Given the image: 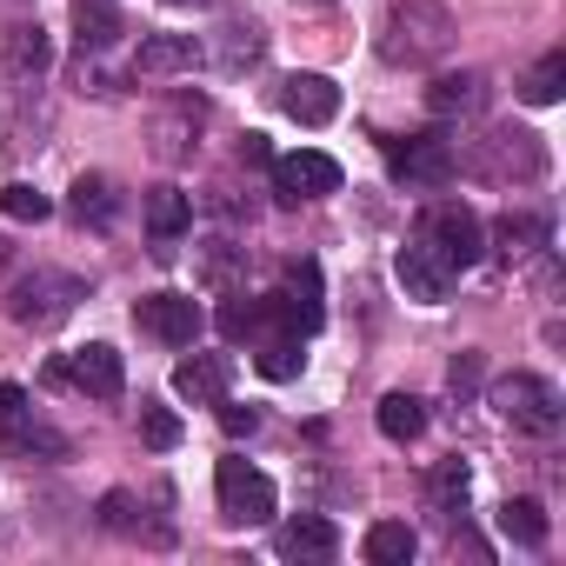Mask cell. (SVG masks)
<instances>
[{
	"instance_id": "cell-33",
	"label": "cell",
	"mask_w": 566,
	"mask_h": 566,
	"mask_svg": "<svg viewBox=\"0 0 566 566\" xmlns=\"http://www.w3.org/2000/svg\"><path fill=\"white\" fill-rule=\"evenodd\" d=\"M8 440H14L21 453H48V460H61V453H67V440H61L54 427H41V420H28V427H21V433H8Z\"/></svg>"
},
{
	"instance_id": "cell-31",
	"label": "cell",
	"mask_w": 566,
	"mask_h": 566,
	"mask_svg": "<svg viewBox=\"0 0 566 566\" xmlns=\"http://www.w3.org/2000/svg\"><path fill=\"white\" fill-rule=\"evenodd\" d=\"M0 213H8V220H48V213H54V200H48L41 187L14 180V187H0Z\"/></svg>"
},
{
	"instance_id": "cell-23",
	"label": "cell",
	"mask_w": 566,
	"mask_h": 566,
	"mask_svg": "<svg viewBox=\"0 0 566 566\" xmlns=\"http://www.w3.org/2000/svg\"><path fill=\"white\" fill-rule=\"evenodd\" d=\"M48 61H54V41H48V28H41V21L8 34V74H14V81H41V74H48Z\"/></svg>"
},
{
	"instance_id": "cell-11",
	"label": "cell",
	"mask_w": 566,
	"mask_h": 566,
	"mask_svg": "<svg viewBox=\"0 0 566 566\" xmlns=\"http://www.w3.org/2000/svg\"><path fill=\"white\" fill-rule=\"evenodd\" d=\"M273 307H280V327L287 334H321V321H327V301H321V266L314 260H294L287 266V287L273 294Z\"/></svg>"
},
{
	"instance_id": "cell-13",
	"label": "cell",
	"mask_w": 566,
	"mask_h": 566,
	"mask_svg": "<svg viewBox=\"0 0 566 566\" xmlns=\"http://www.w3.org/2000/svg\"><path fill=\"white\" fill-rule=\"evenodd\" d=\"M200 61H207V41H193V34H147L140 54H134V74L140 81H167V74H193Z\"/></svg>"
},
{
	"instance_id": "cell-10",
	"label": "cell",
	"mask_w": 566,
	"mask_h": 566,
	"mask_svg": "<svg viewBox=\"0 0 566 566\" xmlns=\"http://www.w3.org/2000/svg\"><path fill=\"white\" fill-rule=\"evenodd\" d=\"M134 327H140V334H154L160 347H193L207 321H200L193 294H147V301L134 307Z\"/></svg>"
},
{
	"instance_id": "cell-2",
	"label": "cell",
	"mask_w": 566,
	"mask_h": 566,
	"mask_svg": "<svg viewBox=\"0 0 566 566\" xmlns=\"http://www.w3.org/2000/svg\"><path fill=\"white\" fill-rule=\"evenodd\" d=\"M81 301H87V280H81V273L34 266V273H21L14 287H8V321H21V327H54V321H67Z\"/></svg>"
},
{
	"instance_id": "cell-5",
	"label": "cell",
	"mask_w": 566,
	"mask_h": 566,
	"mask_svg": "<svg viewBox=\"0 0 566 566\" xmlns=\"http://www.w3.org/2000/svg\"><path fill=\"white\" fill-rule=\"evenodd\" d=\"M266 180H273V200H280V207H301V200L340 193V160H334V154H321V147L273 154V160H266Z\"/></svg>"
},
{
	"instance_id": "cell-28",
	"label": "cell",
	"mask_w": 566,
	"mask_h": 566,
	"mask_svg": "<svg viewBox=\"0 0 566 566\" xmlns=\"http://www.w3.org/2000/svg\"><path fill=\"white\" fill-rule=\"evenodd\" d=\"M260 54H266V34H260L253 21H240V28H220V67H227V74L253 67Z\"/></svg>"
},
{
	"instance_id": "cell-17",
	"label": "cell",
	"mask_w": 566,
	"mask_h": 566,
	"mask_svg": "<svg viewBox=\"0 0 566 566\" xmlns=\"http://www.w3.org/2000/svg\"><path fill=\"white\" fill-rule=\"evenodd\" d=\"M227 380H233V367H227L220 354H187V360L174 367V394L193 400V407H220V400H227Z\"/></svg>"
},
{
	"instance_id": "cell-22",
	"label": "cell",
	"mask_w": 566,
	"mask_h": 566,
	"mask_svg": "<svg viewBox=\"0 0 566 566\" xmlns=\"http://www.w3.org/2000/svg\"><path fill=\"white\" fill-rule=\"evenodd\" d=\"M467 493H473V473H467V460L453 453V460H440L433 473H427V500H433V513L440 520H460L467 513Z\"/></svg>"
},
{
	"instance_id": "cell-27",
	"label": "cell",
	"mask_w": 566,
	"mask_h": 566,
	"mask_svg": "<svg viewBox=\"0 0 566 566\" xmlns=\"http://www.w3.org/2000/svg\"><path fill=\"white\" fill-rule=\"evenodd\" d=\"M253 367H260L266 380H294V374L307 367L301 334H266V340H253Z\"/></svg>"
},
{
	"instance_id": "cell-9",
	"label": "cell",
	"mask_w": 566,
	"mask_h": 566,
	"mask_svg": "<svg viewBox=\"0 0 566 566\" xmlns=\"http://www.w3.org/2000/svg\"><path fill=\"white\" fill-rule=\"evenodd\" d=\"M387 167H394L400 187H447L460 154H453L447 134H413V140H387Z\"/></svg>"
},
{
	"instance_id": "cell-36",
	"label": "cell",
	"mask_w": 566,
	"mask_h": 566,
	"mask_svg": "<svg viewBox=\"0 0 566 566\" xmlns=\"http://www.w3.org/2000/svg\"><path fill=\"white\" fill-rule=\"evenodd\" d=\"M447 380H453V394H473V387H480V354H460Z\"/></svg>"
},
{
	"instance_id": "cell-1",
	"label": "cell",
	"mask_w": 566,
	"mask_h": 566,
	"mask_svg": "<svg viewBox=\"0 0 566 566\" xmlns=\"http://www.w3.org/2000/svg\"><path fill=\"white\" fill-rule=\"evenodd\" d=\"M453 34H460V28H453V14L440 8V0H394L380 54H387V61L420 67V61H440V54L453 48Z\"/></svg>"
},
{
	"instance_id": "cell-25",
	"label": "cell",
	"mask_w": 566,
	"mask_h": 566,
	"mask_svg": "<svg viewBox=\"0 0 566 566\" xmlns=\"http://www.w3.org/2000/svg\"><path fill=\"white\" fill-rule=\"evenodd\" d=\"M413 553H420V533L407 520H374L367 526V559L374 566H407Z\"/></svg>"
},
{
	"instance_id": "cell-18",
	"label": "cell",
	"mask_w": 566,
	"mask_h": 566,
	"mask_svg": "<svg viewBox=\"0 0 566 566\" xmlns=\"http://www.w3.org/2000/svg\"><path fill=\"white\" fill-rule=\"evenodd\" d=\"M427 107H433L440 120H453V114H480V107H486V74H480V67H467V74H440V81L427 87Z\"/></svg>"
},
{
	"instance_id": "cell-20",
	"label": "cell",
	"mask_w": 566,
	"mask_h": 566,
	"mask_svg": "<svg viewBox=\"0 0 566 566\" xmlns=\"http://www.w3.org/2000/svg\"><path fill=\"white\" fill-rule=\"evenodd\" d=\"M67 213H74L81 227H114V213H120V187H114L107 174H81L74 193H67Z\"/></svg>"
},
{
	"instance_id": "cell-34",
	"label": "cell",
	"mask_w": 566,
	"mask_h": 566,
	"mask_svg": "<svg viewBox=\"0 0 566 566\" xmlns=\"http://www.w3.org/2000/svg\"><path fill=\"white\" fill-rule=\"evenodd\" d=\"M101 526H107V533H140V506H134V493H107V500H101Z\"/></svg>"
},
{
	"instance_id": "cell-32",
	"label": "cell",
	"mask_w": 566,
	"mask_h": 566,
	"mask_svg": "<svg viewBox=\"0 0 566 566\" xmlns=\"http://www.w3.org/2000/svg\"><path fill=\"white\" fill-rule=\"evenodd\" d=\"M233 266H247V247H233V240H213V253L200 260L207 287H227V280H233Z\"/></svg>"
},
{
	"instance_id": "cell-8",
	"label": "cell",
	"mask_w": 566,
	"mask_h": 566,
	"mask_svg": "<svg viewBox=\"0 0 566 566\" xmlns=\"http://www.w3.org/2000/svg\"><path fill=\"white\" fill-rule=\"evenodd\" d=\"M473 174L486 180H539L546 174V154H539V134H520V127H500L486 140H473Z\"/></svg>"
},
{
	"instance_id": "cell-3",
	"label": "cell",
	"mask_w": 566,
	"mask_h": 566,
	"mask_svg": "<svg viewBox=\"0 0 566 566\" xmlns=\"http://www.w3.org/2000/svg\"><path fill=\"white\" fill-rule=\"evenodd\" d=\"M493 413L500 420H513L520 433H539V440H553L559 433V420H566V400H559V387L553 380H539V374H506V380H493Z\"/></svg>"
},
{
	"instance_id": "cell-21",
	"label": "cell",
	"mask_w": 566,
	"mask_h": 566,
	"mask_svg": "<svg viewBox=\"0 0 566 566\" xmlns=\"http://www.w3.org/2000/svg\"><path fill=\"white\" fill-rule=\"evenodd\" d=\"M546 233H553V227H546V213H526V207H513V213H500V220H493V240H500V253H506V260L539 253V247H546Z\"/></svg>"
},
{
	"instance_id": "cell-26",
	"label": "cell",
	"mask_w": 566,
	"mask_h": 566,
	"mask_svg": "<svg viewBox=\"0 0 566 566\" xmlns=\"http://www.w3.org/2000/svg\"><path fill=\"white\" fill-rule=\"evenodd\" d=\"M493 526H500V539H513V546H546V506H539V500H506V506L493 513Z\"/></svg>"
},
{
	"instance_id": "cell-7",
	"label": "cell",
	"mask_w": 566,
	"mask_h": 566,
	"mask_svg": "<svg viewBox=\"0 0 566 566\" xmlns=\"http://www.w3.org/2000/svg\"><path fill=\"white\" fill-rule=\"evenodd\" d=\"M48 380H54V387H74V394H87V400H120L127 367H120V354H114L107 340H87V347H74L67 360H54Z\"/></svg>"
},
{
	"instance_id": "cell-19",
	"label": "cell",
	"mask_w": 566,
	"mask_h": 566,
	"mask_svg": "<svg viewBox=\"0 0 566 566\" xmlns=\"http://www.w3.org/2000/svg\"><path fill=\"white\" fill-rule=\"evenodd\" d=\"M74 34H81V54H107L127 34V14L114 0H74Z\"/></svg>"
},
{
	"instance_id": "cell-12",
	"label": "cell",
	"mask_w": 566,
	"mask_h": 566,
	"mask_svg": "<svg viewBox=\"0 0 566 566\" xmlns=\"http://www.w3.org/2000/svg\"><path fill=\"white\" fill-rule=\"evenodd\" d=\"M394 273H400V287H407L413 301H427V307H440V301L453 294V280H460V273H453V266H447V260H440V253H433L427 240H420V233H413V240L400 247Z\"/></svg>"
},
{
	"instance_id": "cell-16",
	"label": "cell",
	"mask_w": 566,
	"mask_h": 566,
	"mask_svg": "<svg viewBox=\"0 0 566 566\" xmlns=\"http://www.w3.org/2000/svg\"><path fill=\"white\" fill-rule=\"evenodd\" d=\"M140 213H147V240H154L160 260H167V253L180 247V233L193 227V200H187L180 187H154V193L140 200Z\"/></svg>"
},
{
	"instance_id": "cell-37",
	"label": "cell",
	"mask_w": 566,
	"mask_h": 566,
	"mask_svg": "<svg viewBox=\"0 0 566 566\" xmlns=\"http://www.w3.org/2000/svg\"><path fill=\"white\" fill-rule=\"evenodd\" d=\"M220 427H227V433H253V427H260V413H253V407H233V400H220Z\"/></svg>"
},
{
	"instance_id": "cell-39",
	"label": "cell",
	"mask_w": 566,
	"mask_h": 566,
	"mask_svg": "<svg viewBox=\"0 0 566 566\" xmlns=\"http://www.w3.org/2000/svg\"><path fill=\"white\" fill-rule=\"evenodd\" d=\"M167 8H213V0H167Z\"/></svg>"
},
{
	"instance_id": "cell-15",
	"label": "cell",
	"mask_w": 566,
	"mask_h": 566,
	"mask_svg": "<svg viewBox=\"0 0 566 566\" xmlns=\"http://www.w3.org/2000/svg\"><path fill=\"white\" fill-rule=\"evenodd\" d=\"M273 553L280 559H301V566H327L334 553H340V533L321 520V513H301V520H287L273 533Z\"/></svg>"
},
{
	"instance_id": "cell-4",
	"label": "cell",
	"mask_w": 566,
	"mask_h": 566,
	"mask_svg": "<svg viewBox=\"0 0 566 566\" xmlns=\"http://www.w3.org/2000/svg\"><path fill=\"white\" fill-rule=\"evenodd\" d=\"M420 240H427L453 273L480 266V253H486V227H480V213H473V207H460V200L427 207V213H420Z\"/></svg>"
},
{
	"instance_id": "cell-35",
	"label": "cell",
	"mask_w": 566,
	"mask_h": 566,
	"mask_svg": "<svg viewBox=\"0 0 566 566\" xmlns=\"http://www.w3.org/2000/svg\"><path fill=\"white\" fill-rule=\"evenodd\" d=\"M34 420V407H28V394L21 387H0V433H21Z\"/></svg>"
},
{
	"instance_id": "cell-6",
	"label": "cell",
	"mask_w": 566,
	"mask_h": 566,
	"mask_svg": "<svg viewBox=\"0 0 566 566\" xmlns=\"http://www.w3.org/2000/svg\"><path fill=\"white\" fill-rule=\"evenodd\" d=\"M213 493H220V520H227V526H260V520H273V506H280L273 480H266L260 467H247V460H220V467H213Z\"/></svg>"
},
{
	"instance_id": "cell-24",
	"label": "cell",
	"mask_w": 566,
	"mask_h": 566,
	"mask_svg": "<svg viewBox=\"0 0 566 566\" xmlns=\"http://www.w3.org/2000/svg\"><path fill=\"white\" fill-rule=\"evenodd\" d=\"M374 420H380V433H387V440H400V447H407V440H420V433H427V400L394 387V394L380 400V413H374Z\"/></svg>"
},
{
	"instance_id": "cell-29",
	"label": "cell",
	"mask_w": 566,
	"mask_h": 566,
	"mask_svg": "<svg viewBox=\"0 0 566 566\" xmlns=\"http://www.w3.org/2000/svg\"><path fill=\"white\" fill-rule=\"evenodd\" d=\"M559 87H566V54H546V61L520 81V101H526V107H553Z\"/></svg>"
},
{
	"instance_id": "cell-14",
	"label": "cell",
	"mask_w": 566,
	"mask_h": 566,
	"mask_svg": "<svg viewBox=\"0 0 566 566\" xmlns=\"http://www.w3.org/2000/svg\"><path fill=\"white\" fill-rule=\"evenodd\" d=\"M280 114L301 120V127H327L340 114V87L327 74H287V87H280Z\"/></svg>"
},
{
	"instance_id": "cell-30",
	"label": "cell",
	"mask_w": 566,
	"mask_h": 566,
	"mask_svg": "<svg viewBox=\"0 0 566 566\" xmlns=\"http://www.w3.org/2000/svg\"><path fill=\"white\" fill-rule=\"evenodd\" d=\"M140 440H147L154 453L180 447V413H174V407H160V400H140Z\"/></svg>"
},
{
	"instance_id": "cell-38",
	"label": "cell",
	"mask_w": 566,
	"mask_h": 566,
	"mask_svg": "<svg viewBox=\"0 0 566 566\" xmlns=\"http://www.w3.org/2000/svg\"><path fill=\"white\" fill-rule=\"evenodd\" d=\"M240 160H247V167H266V160H273V154H266V134H247V140H240Z\"/></svg>"
},
{
	"instance_id": "cell-40",
	"label": "cell",
	"mask_w": 566,
	"mask_h": 566,
	"mask_svg": "<svg viewBox=\"0 0 566 566\" xmlns=\"http://www.w3.org/2000/svg\"><path fill=\"white\" fill-rule=\"evenodd\" d=\"M8 260H14V247H8V240H0V273H8Z\"/></svg>"
}]
</instances>
